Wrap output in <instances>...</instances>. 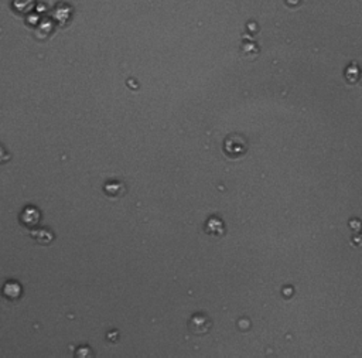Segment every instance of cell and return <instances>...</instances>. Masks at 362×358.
I'll return each instance as SVG.
<instances>
[{
  "label": "cell",
  "instance_id": "obj_3",
  "mask_svg": "<svg viewBox=\"0 0 362 358\" xmlns=\"http://www.w3.org/2000/svg\"><path fill=\"white\" fill-rule=\"evenodd\" d=\"M38 218H40V214L38 211H35L34 208H26L24 212L21 214V221L26 224V225H33V224H37L38 222Z\"/></svg>",
  "mask_w": 362,
  "mask_h": 358
},
{
  "label": "cell",
  "instance_id": "obj_4",
  "mask_svg": "<svg viewBox=\"0 0 362 358\" xmlns=\"http://www.w3.org/2000/svg\"><path fill=\"white\" fill-rule=\"evenodd\" d=\"M207 232L214 234V235L222 234V232H224V225H222V222H221L218 218H211L207 224Z\"/></svg>",
  "mask_w": 362,
  "mask_h": 358
},
{
  "label": "cell",
  "instance_id": "obj_2",
  "mask_svg": "<svg viewBox=\"0 0 362 358\" xmlns=\"http://www.w3.org/2000/svg\"><path fill=\"white\" fill-rule=\"evenodd\" d=\"M190 329L194 334H205L211 329V320L205 315H195L191 319Z\"/></svg>",
  "mask_w": 362,
  "mask_h": 358
},
{
  "label": "cell",
  "instance_id": "obj_5",
  "mask_svg": "<svg viewBox=\"0 0 362 358\" xmlns=\"http://www.w3.org/2000/svg\"><path fill=\"white\" fill-rule=\"evenodd\" d=\"M7 159H9V155H7V152H6V149L0 145V163L6 162Z\"/></svg>",
  "mask_w": 362,
  "mask_h": 358
},
{
  "label": "cell",
  "instance_id": "obj_6",
  "mask_svg": "<svg viewBox=\"0 0 362 358\" xmlns=\"http://www.w3.org/2000/svg\"><path fill=\"white\" fill-rule=\"evenodd\" d=\"M361 84H362V74H361Z\"/></svg>",
  "mask_w": 362,
  "mask_h": 358
},
{
  "label": "cell",
  "instance_id": "obj_1",
  "mask_svg": "<svg viewBox=\"0 0 362 358\" xmlns=\"http://www.w3.org/2000/svg\"><path fill=\"white\" fill-rule=\"evenodd\" d=\"M248 140L241 133H231L224 140V152L228 158L238 159L248 152Z\"/></svg>",
  "mask_w": 362,
  "mask_h": 358
}]
</instances>
